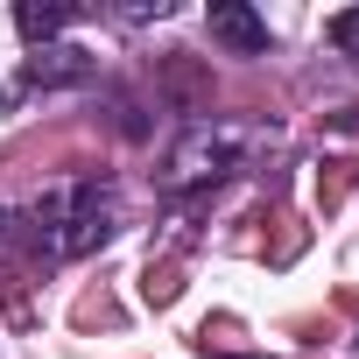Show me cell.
<instances>
[{
    "mask_svg": "<svg viewBox=\"0 0 359 359\" xmlns=\"http://www.w3.org/2000/svg\"><path fill=\"white\" fill-rule=\"evenodd\" d=\"M212 36L226 50H240V57H261L268 50V22L254 8H240V0H219V8H212Z\"/></svg>",
    "mask_w": 359,
    "mask_h": 359,
    "instance_id": "6da1fadb",
    "label": "cell"
},
{
    "mask_svg": "<svg viewBox=\"0 0 359 359\" xmlns=\"http://www.w3.org/2000/svg\"><path fill=\"white\" fill-rule=\"evenodd\" d=\"M71 22V8H64V0H22V8H15V29L29 36V43H43V36H57Z\"/></svg>",
    "mask_w": 359,
    "mask_h": 359,
    "instance_id": "7a4b0ae2",
    "label": "cell"
},
{
    "mask_svg": "<svg viewBox=\"0 0 359 359\" xmlns=\"http://www.w3.org/2000/svg\"><path fill=\"white\" fill-rule=\"evenodd\" d=\"M324 36H331V50H345V57H359V8H338V15L324 22Z\"/></svg>",
    "mask_w": 359,
    "mask_h": 359,
    "instance_id": "3957f363",
    "label": "cell"
}]
</instances>
